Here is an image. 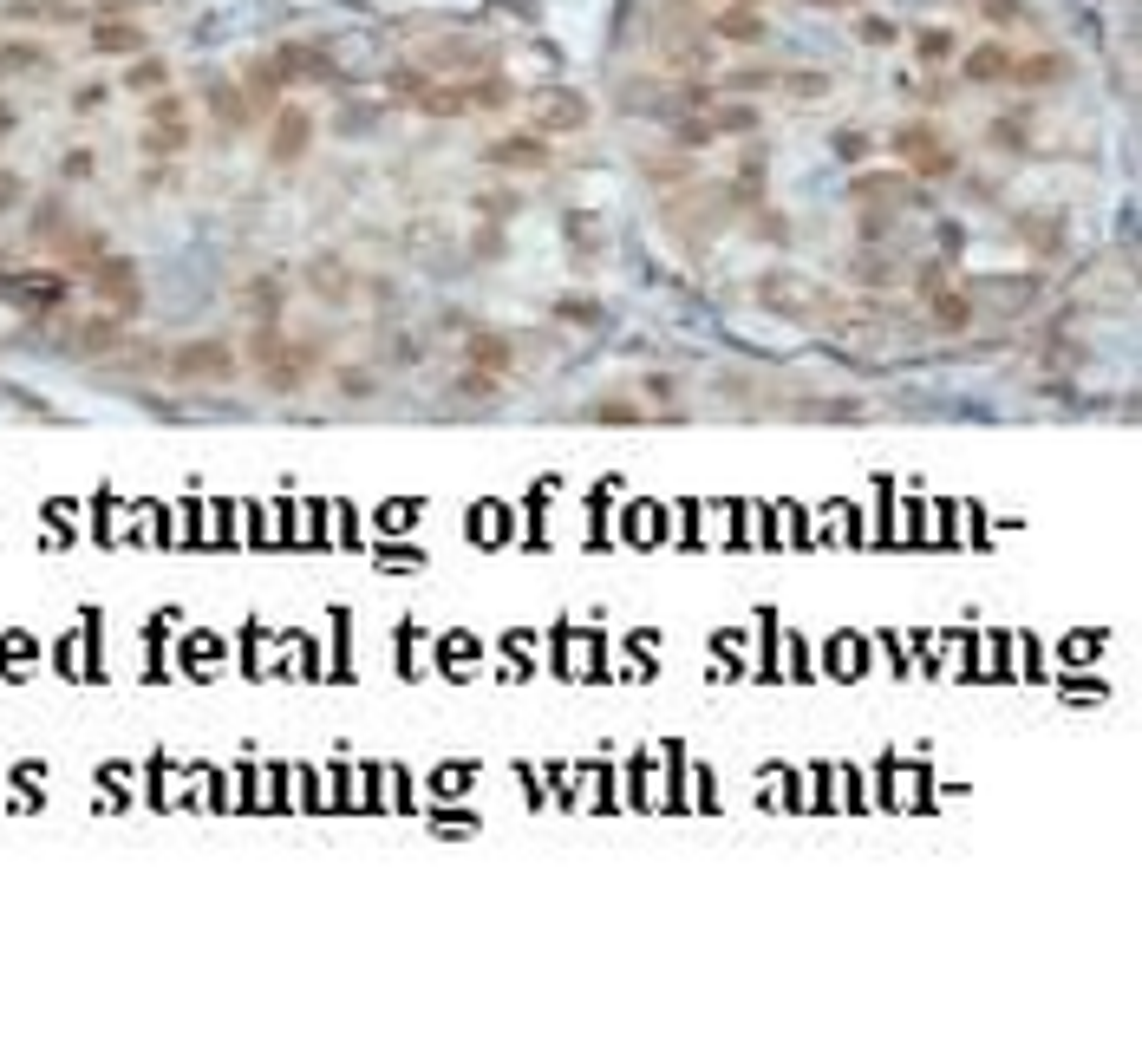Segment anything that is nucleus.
<instances>
[{
  "label": "nucleus",
  "mask_w": 1142,
  "mask_h": 1064,
  "mask_svg": "<svg viewBox=\"0 0 1142 1064\" xmlns=\"http://www.w3.org/2000/svg\"><path fill=\"white\" fill-rule=\"evenodd\" d=\"M895 151L908 157L921 177H947V170H953V144H940L927 125H901V131H895Z\"/></svg>",
  "instance_id": "f257e3e1"
},
{
  "label": "nucleus",
  "mask_w": 1142,
  "mask_h": 1064,
  "mask_svg": "<svg viewBox=\"0 0 1142 1064\" xmlns=\"http://www.w3.org/2000/svg\"><path fill=\"white\" fill-rule=\"evenodd\" d=\"M183 138H190V118H183V105H177V98H157V105H151V131H144V144H151V157L157 151H183Z\"/></svg>",
  "instance_id": "f03ea898"
},
{
  "label": "nucleus",
  "mask_w": 1142,
  "mask_h": 1064,
  "mask_svg": "<svg viewBox=\"0 0 1142 1064\" xmlns=\"http://www.w3.org/2000/svg\"><path fill=\"white\" fill-rule=\"evenodd\" d=\"M588 125V98L581 92H542L536 98V131H581Z\"/></svg>",
  "instance_id": "7ed1b4c3"
},
{
  "label": "nucleus",
  "mask_w": 1142,
  "mask_h": 1064,
  "mask_svg": "<svg viewBox=\"0 0 1142 1064\" xmlns=\"http://www.w3.org/2000/svg\"><path fill=\"white\" fill-rule=\"evenodd\" d=\"M490 164L496 170H542V164H549V144H542V138H496L490 144Z\"/></svg>",
  "instance_id": "20e7f679"
},
{
  "label": "nucleus",
  "mask_w": 1142,
  "mask_h": 1064,
  "mask_svg": "<svg viewBox=\"0 0 1142 1064\" xmlns=\"http://www.w3.org/2000/svg\"><path fill=\"white\" fill-rule=\"evenodd\" d=\"M1012 66H1019V59H1012V46H1005V40H979L973 59H966V79H979V85H986V79H1012Z\"/></svg>",
  "instance_id": "39448f33"
},
{
  "label": "nucleus",
  "mask_w": 1142,
  "mask_h": 1064,
  "mask_svg": "<svg viewBox=\"0 0 1142 1064\" xmlns=\"http://www.w3.org/2000/svg\"><path fill=\"white\" fill-rule=\"evenodd\" d=\"M177 373L183 379H229V346H183Z\"/></svg>",
  "instance_id": "423d86ee"
},
{
  "label": "nucleus",
  "mask_w": 1142,
  "mask_h": 1064,
  "mask_svg": "<svg viewBox=\"0 0 1142 1064\" xmlns=\"http://www.w3.org/2000/svg\"><path fill=\"white\" fill-rule=\"evenodd\" d=\"M718 33L751 46V40H764V14H757V7H725V14H718Z\"/></svg>",
  "instance_id": "0eeeda50"
},
{
  "label": "nucleus",
  "mask_w": 1142,
  "mask_h": 1064,
  "mask_svg": "<svg viewBox=\"0 0 1142 1064\" xmlns=\"http://www.w3.org/2000/svg\"><path fill=\"white\" fill-rule=\"evenodd\" d=\"M92 46H98V53H144V27H124V20H111V27H98L92 33Z\"/></svg>",
  "instance_id": "6e6552de"
},
{
  "label": "nucleus",
  "mask_w": 1142,
  "mask_h": 1064,
  "mask_svg": "<svg viewBox=\"0 0 1142 1064\" xmlns=\"http://www.w3.org/2000/svg\"><path fill=\"white\" fill-rule=\"evenodd\" d=\"M934 327L940 333H966V327H973V301H966V294H940V301H934Z\"/></svg>",
  "instance_id": "1a4fd4ad"
},
{
  "label": "nucleus",
  "mask_w": 1142,
  "mask_h": 1064,
  "mask_svg": "<svg viewBox=\"0 0 1142 1064\" xmlns=\"http://www.w3.org/2000/svg\"><path fill=\"white\" fill-rule=\"evenodd\" d=\"M46 66V53L33 40H7L0 46V72H40Z\"/></svg>",
  "instance_id": "9d476101"
},
{
  "label": "nucleus",
  "mask_w": 1142,
  "mask_h": 1064,
  "mask_svg": "<svg viewBox=\"0 0 1142 1064\" xmlns=\"http://www.w3.org/2000/svg\"><path fill=\"white\" fill-rule=\"evenodd\" d=\"M301 138H307V118H301V111H288V118H281V131H275V157H281V164L301 151Z\"/></svg>",
  "instance_id": "9b49d317"
},
{
  "label": "nucleus",
  "mask_w": 1142,
  "mask_h": 1064,
  "mask_svg": "<svg viewBox=\"0 0 1142 1064\" xmlns=\"http://www.w3.org/2000/svg\"><path fill=\"white\" fill-rule=\"evenodd\" d=\"M914 46H921V66H940V59H953V53H960V46H953V33H947V27H940V33H921V40H914Z\"/></svg>",
  "instance_id": "f8f14e48"
},
{
  "label": "nucleus",
  "mask_w": 1142,
  "mask_h": 1064,
  "mask_svg": "<svg viewBox=\"0 0 1142 1064\" xmlns=\"http://www.w3.org/2000/svg\"><path fill=\"white\" fill-rule=\"evenodd\" d=\"M131 85H138V92L164 85V59H138V66H131Z\"/></svg>",
  "instance_id": "ddd939ff"
},
{
  "label": "nucleus",
  "mask_w": 1142,
  "mask_h": 1064,
  "mask_svg": "<svg viewBox=\"0 0 1142 1064\" xmlns=\"http://www.w3.org/2000/svg\"><path fill=\"white\" fill-rule=\"evenodd\" d=\"M477 360H490L496 373H503V366H510V346H503V340H477Z\"/></svg>",
  "instance_id": "4468645a"
},
{
  "label": "nucleus",
  "mask_w": 1142,
  "mask_h": 1064,
  "mask_svg": "<svg viewBox=\"0 0 1142 1064\" xmlns=\"http://www.w3.org/2000/svg\"><path fill=\"white\" fill-rule=\"evenodd\" d=\"M594 418H601V425H633L640 412H633V405H594Z\"/></svg>",
  "instance_id": "2eb2a0df"
},
{
  "label": "nucleus",
  "mask_w": 1142,
  "mask_h": 1064,
  "mask_svg": "<svg viewBox=\"0 0 1142 1064\" xmlns=\"http://www.w3.org/2000/svg\"><path fill=\"white\" fill-rule=\"evenodd\" d=\"M862 40L881 46V40H895V27H888V20H862Z\"/></svg>",
  "instance_id": "dca6fc26"
},
{
  "label": "nucleus",
  "mask_w": 1142,
  "mask_h": 1064,
  "mask_svg": "<svg viewBox=\"0 0 1142 1064\" xmlns=\"http://www.w3.org/2000/svg\"><path fill=\"white\" fill-rule=\"evenodd\" d=\"M731 7H757V0H731Z\"/></svg>",
  "instance_id": "f3484780"
},
{
  "label": "nucleus",
  "mask_w": 1142,
  "mask_h": 1064,
  "mask_svg": "<svg viewBox=\"0 0 1142 1064\" xmlns=\"http://www.w3.org/2000/svg\"><path fill=\"white\" fill-rule=\"evenodd\" d=\"M816 7H829V0H816Z\"/></svg>",
  "instance_id": "a211bd4d"
}]
</instances>
